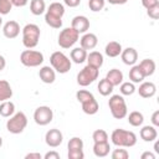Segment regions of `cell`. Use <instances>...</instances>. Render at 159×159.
<instances>
[{
    "instance_id": "6da1fadb",
    "label": "cell",
    "mask_w": 159,
    "mask_h": 159,
    "mask_svg": "<svg viewBox=\"0 0 159 159\" xmlns=\"http://www.w3.org/2000/svg\"><path fill=\"white\" fill-rule=\"evenodd\" d=\"M65 15V6L61 2H52L46 10L45 21L48 26L53 29H60L62 26V16Z\"/></svg>"
},
{
    "instance_id": "7a4b0ae2",
    "label": "cell",
    "mask_w": 159,
    "mask_h": 159,
    "mask_svg": "<svg viewBox=\"0 0 159 159\" xmlns=\"http://www.w3.org/2000/svg\"><path fill=\"white\" fill-rule=\"evenodd\" d=\"M111 140L114 145L117 147H124V148H130L137 144V135L130 132L125 130L122 128H117L112 132L111 134Z\"/></svg>"
},
{
    "instance_id": "3957f363",
    "label": "cell",
    "mask_w": 159,
    "mask_h": 159,
    "mask_svg": "<svg viewBox=\"0 0 159 159\" xmlns=\"http://www.w3.org/2000/svg\"><path fill=\"white\" fill-rule=\"evenodd\" d=\"M40 27L36 24H27L22 29V43L26 48H34L40 40Z\"/></svg>"
},
{
    "instance_id": "277c9868",
    "label": "cell",
    "mask_w": 159,
    "mask_h": 159,
    "mask_svg": "<svg viewBox=\"0 0 159 159\" xmlns=\"http://www.w3.org/2000/svg\"><path fill=\"white\" fill-rule=\"evenodd\" d=\"M108 107L111 109V113L113 118L116 119H123L128 114V108L125 104V101L122 94H113L109 97Z\"/></svg>"
},
{
    "instance_id": "5b68a950",
    "label": "cell",
    "mask_w": 159,
    "mask_h": 159,
    "mask_svg": "<svg viewBox=\"0 0 159 159\" xmlns=\"http://www.w3.org/2000/svg\"><path fill=\"white\" fill-rule=\"evenodd\" d=\"M50 63L52 68L58 73H67L71 70V60L61 51H55L50 56Z\"/></svg>"
},
{
    "instance_id": "8992f818",
    "label": "cell",
    "mask_w": 159,
    "mask_h": 159,
    "mask_svg": "<svg viewBox=\"0 0 159 159\" xmlns=\"http://www.w3.org/2000/svg\"><path fill=\"white\" fill-rule=\"evenodd\" d=\"M9 118L10 119H7V122H6L7 132H10L12 134L22 133L24 129L27 125V117H26V114L24 112H17V113H14Z\"/></svg>"
},
{
    "instance_id": "52a82bcc",
    "label": "cell",
    "mask_w": 159,
    "mask_h": 159,
    "mask_svg": "<svg viewBox=\"0 0 159 159\" xmlns=\"http://www.w3.org/2000/svg\"><path fill=\"white\" fill-rule=\"evenodd\" d=\"M80 39V34L73 27H66L61 30L58 35V46L62 48H71Z\"/></svg>"
},
{
    "instance_id": "ba28073f",
    "label": "cell",
    "mask_w": 159,
    "mask_h": 159,
    "mask_svg": "<svg viewBox=\"0 0 159 159\" xmlns=\"http://www.w3.org/2000/svg\"><path fill=\"white\" fill-rule=\"evenodd\" d=\"M20 62L26 67H37L43 62V55L40 51L27 48L21 52Z\"/></svg>"
},
{
    "instance_id": "9c48e42d",
    "label": "cell",
    "mask_w": 159,
    "mask_h": 159,
    "mask_svg": "<svg viewBox=\"0 0 159 159\" xmlns=\"http://www.w3.org/2000/svg\"><path fill=\"white\" fill-rule=\"evenodd\" d=\"M98 78V68L93 66H84L77 75V83L82 87H87Z\"/></svg>"
},
{
    "instance_id": "30bf717a",
    "label": "cell",
    "mask_w": 159,
    "mask_h": 159,
    "mask_svg": "<svg viewBox=\"0 0 159 159\" xmlns=\"http://www.w3.org/2000/svg\"><path fill=\"white\" fill-rule=\"evenodd\" d=\"M53 119V112L48 106H40L34 112V120L39 125H47Z\"/></svg>"
},
{
    "instance_id": "8fae6325",
    "label": "cell",
    "mask_w": 159,
    "mask_h": 159,
    "mask_svg": "<svg viewBox=\"0 0 159 159\" xmlns=\"http://www.w3.org/2000/svg\"><path fill=\"white\" fill-rule=\"evenodd\" d=\"M45 142L50 148H57L62 144L63 142V134L61 133L60 129L57 128H52L50 130L46 132L45 135Z\"/></svg>"
},
{
    "instance_id": "7c38bea8",
    "label": "cell",
    "mask_w": 159,
    "mask_h": 159,
    "mask_svg": "<svg viewBox=\"0 0 159 159\" xmlns=\"http://www.w3.org/2000/svg\"><path fill=\"white\" fill-rule=\"evenodd\" d=\"M71 27H73L78 34H84L89 29V20L83 15H77L72 19Z\"/></svg>"
},
{
    "instance_id": "4fadbf2b",
    "label": "cell",
    "mask_w": 159,
    "mask_h": 159,
    "mask_svg": "<svg viewBox=\"0 0 159 159\" xmlns=\"http://www.w3.org/2000/svg\"><path fill=\"white\" fill-rule=\"evenodd\" d=\"M2 34L6 39H15L19 36L20 34V25L19 22L10 20L7 22H5L4 27H2Z\"/></svg>"
},
{
    "instance_id": "5bb4252c",
    "label": "cell",
    "mask_w": 159,
    "mask_h": 159,
    "mask_svg": "<svg viewBox=\"0 0 159 159\" xmlns=\"http://www.w3.org/2000/svg\"><path fill=\"white\" fill-rule=\"evenodd\" d=\"M120 58L123 61L124 65H128V66H133L135 65L137 60H138V52L135 48L133 47H127L124 50H122L120 52Z\"/></svg>"
},
{
    "instance_id": "9a60e30c",
    "label": "cell",
    "mask_w": 159,
    "mask_h": 159,
    "mask_svg": "<svg viewBox=\"0 0 159 159\" xmlns=\"http://www.w3.org/2000/svg\"><path fill=\"white\" fill-rule=\"evenodd\" d=\"M80 43H81V47L84 48L86 51L87 50H93L98 43V39L92 32H84V35L80 39Z\"/></svg>"
},
{
    "instance_id": "2e32d148",
    "label": "cell",
    "mask_w": 159,
    "mask_h": 159,
    "mask_svg": "<svg viewBox=\"0 0 159 159\" xmlns=\"http://www.w3.org/2000/svg\"><path fill=\"white\" fill-rule=\"evenodd\" d=\"M39 77H40V80L43 83L50 84V83H53L55 82V80H56V72L50 66H42L40 68V71H39Z\"/></svg>"
},
{
    "instance_id": "e0dca14e",
    "label": "cell",
    "mask_w": 159,
    "mask_h": 159,
    "mask_svg": "<svg viewBox=\"0 0 159 159\" xmlns=\"http://www.w3.org/2000/svg\"><path fill=\"white\" fill-rule=\"evenodd\" d=\"M139 96L143 98H152L157 93V86L153 82H142L137 89Z\"/></svg>"
},
{
    "instance_id": "ac0fdd59",
    "label": "cell",
    "mask_w": 159,
    "mask_h": 159,
    "mask_svg": "<svg viewBox=\"0 0 159 159\" xmlns=\"http://www.w3.org/2000/svg\"><path fill=\"white\" fill-rule=\"evenodd\" d=\"M139 135L144 142H154L157 139V137H158L157 127H154V125H144L140 129Z\"/></svg>"
},
{
    "instance_id": "d6986e66",
    "label": "cell",
    "mask_w": 159,
    "mask_h": 159,
    "mask_svg": "<svg viewBox=\"0 0 159 159\" xmlns=\"http://www.w3.org/2000/svg\"><path fill=\"white\" fill-rule=\"evenodd\" d=\"M106 78L109 81V83L116 87V86H119L122 82H123V72L118 68H112L107 72L106 75Z\"/></svg>"
},
{
    "instance_id": "ffe728a7",
    "label": "cell",
    "mask_w": 159,
    "mask_h": 159,
    "mask_svg": "<svg viewBox=\"0 0 159 159\" xmlns=\"http://www.w3.org/2000/svg\"><path fill=\"white\" fill-rule=\"evenodd\" d=\"M111 145L108 142H94L93 144V153L98 158H104L109 154Z\"/></svg>"
},
{
    "instance_id": "44dd1931",
    "label": "cell",
    "mask_w": 159,
    "mask_h": 159,
    "mask_svg": "<svg viewBox=\"0 0 159 159\" xmlns=\"http://www.w3.org/2000/svg\"><path fill=\"white\" fill-rule=\"evenodd\" d=\"M86 61H87V65L93 66V67L99 70L102 67V65H103V55L101 52H98V51H92V52L87 53Z\"/></svg>"
},
{
    "instance_id": "7402d4cb",
    "label": "cell",
    "mask_w": 159,
    "mask_h": 159,
    "mask_svg": "<svg viewBox=\"0 0 159 159\" xmlns=\"http://www.w3.org/2000/svg\"><path fill=\"white\" fill-rule=\"evenodd\" d=\"M122 45L119 43V42H117V41H111V42H108L107 45H106V47H104V52H106V55L108 56V57H117V56H119L120 55V52H122Z\"/></svg>"
},
{
    "instance_id": "603a6c76",
    "label": "cell",
    "mask_w": 159,
    "mask_h": 159,
    "mask_svg": "<svg viewBox=\"0 0 159 159\" xmlns=\"http://www.w3.org/2000/svg\"><path fill=\"white\" fill-rule=\"evenodd\" d=\"M139 67L142 68L144 76H145V77H149V76H152V75L155 72L157 65H155L154 60H152V58H145V60H143V61L139 63Z\"/></svg>"
},
{
    "instance_id": "cb8c5ba5",
    "label": "cell",
    "mask_w": 159,
    "mask_h": 159,
    "mask_svg": "<svg viewBox=\"0 0 159 159\" xmlns=\"http://www.w3.org/2000/svg\"><path fill=\"white\" fill-rule=\"evenodd\" d=\"M145 78L142 68L139 67V65H133L132 68L129 70V80L133 83H140L143 82V80Z\"/></svg>"
},
{
    "instance_id": "d4e9b609",
    "label": "cell",
    "mask_w": 159,
    "mask_h": 159,
    "mask_svg": "<svg viewBox=\"0 0 159 159\" xmlns=\"http://www.w3.org/2000/svg\"><path fill=\"white\" fill-rule=\"evenodd\" d=\"M12 97V88L5 80H0V102L7 101Z\"/></svg>"
},
{
    "instance_id": "484cf974",
    "label": "cell",
    "mask_w": 159,
    "mask_h": 159,
    "mask_svg": "<svg viewBox=\"0 0 159 159\" xmlns=\"http://www.w3.org/2000/svg\"><path fill=\"white\" fill-rule=\"evenodd\" d=\"M70 56L75 63H83L87 58V51L82 47H75L73 50H71Z\"/></svg>"
},
{
    "instance_id": "4316f807",
    "label": "cell",
    "mask_w": 159,
    "mask_h": 159,
    "mask_svg": "<svg viewBox=\"0 0 159 159\" xmlns=\"http://www.w3.org/2000/svg\"><path fill=\"white\" fill-rule=\"evenodd\" d=\"M81 104H82V111L86 114H89V116L96 114L98 112V109H99L98 102L94 98H91V99H88V101H86V102H83Z\"/></svg>"
},
{
    "instance_id": "83f0119b",
    "label": "cell",
    "mask_w": 159,
    "mask_h": 159,
    "mask_svg": "<svg viewBox=\"0 0 159 159\" xmlns=\"http://www.w3.org/2000/svg\"><path fill=\"white\" fill-rule=\"evenodd\" d=\"M30 11L35 16H40L46 11V4L43 0H31L30 1Z\"/></svg>"
},
{
    "instance_id": "f1b7e54d",
    "label": "cell",
    "mask_w": 159,
    "mask_h": 159,
    "mask_svg": "<svg viewBox=\"0 0 159 159\" xmlns=\"http://www.w3.org/2000/svg\"><path fill=\"white\" fill-rule=\"evenodd\" d=\"M15 113V104L11 101H4L0 103V116L9 118Z\"/></svg>"
},
{
    "instance_id": "f546056e",
    "label": "cell",
    "mask_w": 159,
    "mask_h": 159,
    "mask_svg": "<svg viewBox=\"0 0 159 159\" xmlns=\"http://www.w3.org/2000/svg\"><path fill=\"white\" fill-rule=\"evenodd\" d=\"M144 122V116L138 112V111H133L129 113L128 116V123L132 125V127H140Z\"/></svg>"
},
{
    "instance_id": "4dcf8cb0",
    "label": "cell",
    "mask_w": 159,
    "mask_h": 159,
    "mask_svg": "<svg viewBox=\"0 0 159 159\" xmlns=\"http://www.w3.org/2000/svg\"><path fill=\"white\" fill-rule=\"evenodd\" d=\"M97 88H98V92H99L102 96H104V97H106V96H109V94L113 92V86L109 83V81H108L106 77L99 81Z\"/></svg>"
},
{
    "instance_id": "1f68e13d",
    "label": "cell",
    "mask_w": 159,
    "mask_h": 159,
    "mask_svg": "<svg viewBox=\"0 0 159 159\" xmlns=\"http://www.w3.org/2000/svg\"><path fill=\"white\" fill-rule=\"evenodd\" d=\"M119 91L122 96H132L137 91V88L133 82H122L119 84Z\"/></svg>"
},
{
    "instance_id": "d6a6232c",
    "label": "cell",
    "mask_w": 159,
    "mask_h": 159,
    "mask_svg": "<svg viewBox=\"0 0 159 159\" xmlns=\"http://www.w3.org/2000/svg\"><path fill=\"white\" fill-rule=\"evenodd\" d=\"M68 150H77V149H83V140L80 137H73L70 139L67 144Z\"/></svg>"
},
{
    "instance_id": "836d02e7",
    "label": "cell",
    "mask_w": 159,
    "mask_h": 159,
    "mask_svg": "<svg viewBox=\"0 0 159 159\" xmlns=\"http://www.w3.org/2000/svg\"><path fill=\"white\" fill-rule=\"evenodd\" d=\"M106 5V0H88V7L93 12H98L103 10Z\"/></svg>"
},
{
    "instance_id": "e575fe53",
    "label": "cell",
    "mask_w": 159,
    "mask_h": 159,
    "mask_svg": "<svg viewBox=\"0 0 159 159\" xmlns=\"http://www.w3.org/2000/svg\"><path fill=\"white\" fill-rule=\"evenodd\" d=\"M76 98H77V101H78L80 103H83V102H86V101H88V99H91V98H94V96H93L89 91L80 89V91L76 92Z\"/></svg>"
},
{
    "instance_id": "d590c367",
    "label": "cell",
    "mask_w": 159,
    "mask_h": 159,
    "mask_svg": "<svg viewBox=\"0 0 159 159\" xmlns=\"http://www.w3.org/2000/svg\"><path fill=\"white\" fill-rule=\"evenodd\" d=\"M93 142H108V134L103 129H96L92 134Z\"/></svg>"
},
{
    "instance_id": "8d00e7d4",
    "label": "cell",
    "mask_w": 159,
    "mask_h": 159,
    "mask_svg": "<svg viewBox=\"0 0 159 159\" xmlns=\"http://www.w3.org/2000/svg\"><path fill=\"white\" fill-rule=\"evenodd\" d=\"M12 6V0H0V15H7Z\"/></svg>"
},
{
    "instance_id": "74e56055",
    "label": "cell",
    "mask_w": 159,
    "mask_h": 159,
    "mask_svg": "<svg viewBox=\"0 0 159 159\" xmlns=\"http://www.w3.org/2000/svg\"><path fill=\"white\" fill-rule=\"evenodd\" d=\"M112 159H128L129 158V153L125 149H114L112 152Z\"/></svg>"
},
{
    "instance_id": "f35d334b",
    "label": "cell",
    "mask_w": 159,
    "mask_h": 159,
    "mask_svg": "<svg viewBox=\"0 0 159 159\" xmlns=\"http://www.w3.org/2000/svg\"><path fill=\"white\" fill-rule=\"evenodd\" d=\"M67 157H68V159H83L84 158V153H83V149L68 150Z\"/></svg>"
},
{
    "instance_id": "ab89813d",
    "label": "cell",
    "mask_w": 159,
    "mask_h": 159,
    "mask_svg": "<svg viewBox=\"0 0 159 159\" xmlns=\"http://www.w3.org/2000/svg\"><path fill=\"white\" fill-rule=\"evenodd\" d=\"M147 14H148V16H149L150 19L158 20V19H159V4L155 5V6H153V7L147 9Z\"/></svg>"
},
{
    "instance_id": "60d3db41",
    "label": "cell",
    "mask_w": 159,
    "mask_h": 159,
    "mask_svg": "<svg viewBox=\"0 0 159 159\" xmlns=\"http://www.w3.org/2000/svg\"><path fill=\"white\" fill-rule=\"evenodd\" d=\"M159 4V0H142V5L145 7V9H149V7H153L155 5Z\"/></svg>"
},
{
    "instance_id": "b9f144b4",
    "label": "cell",
    "mask_w": 159,
    "mask_h": 159,
    "mask_svg": "<svg viewBox=\"0 0 159 159\" xmlns=\"http://www.w3.org/2000/svg\"><path fill=\"white\" fill-rule=\"evenodd\" d=\"M45 159H60V154L55 150H51V152H47L45 155H43Z\"/></svg>"
},
{
    "instance_id": "7bdbcfd3",
    "label": "cell",
    "mask_w": 159,
    "mask_h": 159,
    "mask_svg": "<svg viewBox=\"0 0 159 159\" xmlns=\"http://www.w3.org/2000/svg\"><path fill=\"white\" fill-rule=\"evenodd\" d=\"M152 123L154 127H159V111H155L152 114Z\"/></svg>"
},
{
    "instance_id": "ee69618b",
    "label": "cell",
    "mask_w": 159,
    "mask_h": 159,
    "mask_svg": "<svg viewBox=\"0 0 159 159\" xmlns=\"http://www.w3.org/2000/svg\"><path fill=\"white\" fill-rule=\"evenodd\" d=\"M63 2H65V5H67L70 7H76L81 4V0H63Z\"/></svg>"
},
{
    "instance_id": "f6af8a7d",
    "label": "cell",
    "mask_w": 159,
    "mask_h": 159,
    "mask_svg": "<svg viewBox=\"0 0 159 159\" xmlns=\"http://www.w3.org/2000/svg\"><path fill=\"white\" fill-rule=\"evenodd\" d=\"M29 2V0H12V5L16 7H24L26 6Z\"/></svg>"
},
{
    "instance_id": "bcb514c9",
    "label": "cell",
    "mask_w": 159,
    "mask_h": 159,
    "mask_svg": "<svg viewBox=\"0 0 159 159\" xmlns=\"http://www.w3.org/2000/svg\"><path fill=\"white\" fill-rule=\"evenodd\" d=\"M41 154L40 153H29L25 155V159H41Z\"/></svg>"
},
{
    "instance_id": "7dc6e473",
    "label": "cell",
    "mask_w": 159,
    "mask_h": 159,
    "mask_svg": "<svg viewBox=\"0 0 159 159\" xmlns=\"http://www.w3.org/2000/svg\"><path fill=\"white\" fill-rule=\"evenodd\" d=\"M142 159H155V155L152 153V152H144L142 155H140Z\"/></svg>"
},
{
    "instance_id": "c3c4849f",
    "label": "cell",
    "mask_w": 159,
    "mask_h": 159,
    "mask_svg": "<svg viewBox=\"0 0 159 159\" xmlns=\"http://www.w3.org/2000/svg\"><path fill=\"white\" fill-rule=\"evenodd\" d=\"M109 4H112V5H123V4H125L128 0H107Z\"/></svg>"
},
{
    "instance_id": "681fc988",
    "label": "cell",
    "mask_w": 159,
    "mask_h": 159,
    "mask_svg": "<svg viewBox=\"0 0 159 159\" xmlns=\"http://www.w3.org/2000/svg\"><path fill=\"white\" fill-rule=\"evenodd\" d=\"M5 66H6V60H5V57L2 55H0V72L5 68Z\"/></svg>"
},
{
    "instance_id": "f907efd6",
    "label": "cell",
    "mask_w": 159,
    "mask_h": 159,
    "mask_svg": "<svg viewBox=\"0 0 159 159\" xmlns=\"http://www.w3.org/2000/svg\"><path fill=\"white\" fill-rule=\"evenodd\" d=\"M158 148H159V143L155 142V144H154V150H155L157 153H159V149H158Z\"/></svg>"
},
{
    "instance_id": "816d5d0a",
    "label": "cell",
    "mask_w": 159,
    "mask_h": 159,
    "mask_svg": "<svg viewBox=\"0 0 159 159\" xmlns=\"http://www.w3.org/2000/svg\"><path fill=\"white\" fill-rule=\"evenodd\" d=\"M1 145H2V138L0 137V148H1Z\"/></svg>"
},
{
    "instance_id": "f5cc1de1",
    "label": "cell",
    "mask_w": 159,
    "mask_h": 159,
    "mask_svg": "<svg viewBox=\"0 0 159 159\" xmlns=\"http://www.w3.org/2000/svg\"><path fill=\"white\" fill-rule=\"evenodd\" d=\"M1 22H2V19H1V16H0V25H1Z\"/></svg>"
}]
</instances>
